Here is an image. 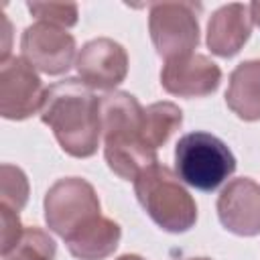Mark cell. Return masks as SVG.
Here are the masks:
<instances>
[{"label":"cell","mask_w":260,"mask_h":260,"mask_svg":"<svg viewBox=\"0 0 260 260\" xmlns=\"http://www.w3.org/2000/svg\"><path fill=\"white\" fill-rule=\"evenodd\" d=\"M41 120L69 156L87 158L98 152L102 138L100 100L79 77L61 79L47 89Z\"/></svg>","instance_id":"1"},{"label":"cell","mask_w":260,"mask_h":260,"mask_svg":"<svg viewBox=\"0 0 260 260\" xmlns=\"http://www.w3.org/2000/svg\"><path fill=\"white\" fill-rule=\"evenodd\" d=\"M104 158L114 175L134 181L156 165V150L144 138V108L128 91H108L100 98Z\"/></svg>","instance_id":"2"},{"label":"cell","mask_w":260,"mask_h":260,"mask_svg":"<svg viewBox=\"0 0 260 260\" xmlns=\"http://www.w3.org/2000/svg\"><path fill=\"white\" fill-rule=\"evenodd\" d=\"M134 193L146 215L169 234L189 232L197 221V203L175 171L152 165L134 179Z\"/></svg>","instance_id":"3"},{"label":"cell","mask_w":260,"mask_h":260,"mask_svg":"<svg viewBox=\"0 0 260 260\" xmlns=\"http://www.w3.org/2000/svg\"><path fill=\"white\" fill-rule=\"evenodd\" d=\"M236 171L230 146L209 132H187L175 146V173L179 179L203 193L221 187Z\"/></svg>","instance_id":"4"},{"label":"cell","mask_w":260,"mask_h":260,"mask_svg":"<svg viewBox=\"0 0 260 260\" xmlns=\"http://www.w3.org/2000/svg\"><path fill=\"white\" fill-rule=\"evenodd\" d=\"M43 209L49 230L63 240L102 215L100 197L93 185L81 177L55 181L45 193Z\"/></svg>","instance_id":"5"},{"label":"cell","mask_w":260,"mask_h":260,"mask_svg":"<svg viewBox=\"0 0 260 260\" xmlns=\"http://www.w3.org/2000/svg\"><path fill=\"white\" fill-rule=\"evenodd\" d=\"M197 2H154L148 10V32L156 55L165 61L191 55L199 45Z\"/></svg>","instance_id":"6"},{"label":"cell","mask_w":260,"mask_h":260,"mask_svg":"<svg viewBox=\"0 0 260 260\" xmlns=\"http://www.w3.org/2000/svg\"><path fill=\"white\" fill-rule=\"evenodd\" d=\"M47 98L37 69L22 57L0 63V114L6 120H26L41 112Z\"/></svg>","instance_id":"7"},{"label":"cell","mask_w":260,"mask_h":260,"mask_svg":"<svg viewBox=\"0 0 260 260\" xmlns=\"http://www.w3.org/2000/svg\"><path fill=\"white\" fill-rule=\"evenodd\" d=\"M22 59L47 75H63L75 57V39L67 28L41 22L26 26L20 37Z\"/></svg>","instance_id":"8"},{"label":"cell","mask_w":260,"mask_h":260,"mask_svg":"<svg viewBox=\"0 0 260 260\" xmlns=\"http://www.w3.org/2000/svg\"><path fill=\"white\" fill-rule=\"evenodd\" d=\"M75 69L79 79L91 89L114 91L128 75V53L114 39H91L79 49Z\"/></svg>","instance_id":"9"},{"label":"cell","mask_w":260,"mask_h":260,"mask_svg":"<svg viewBox=\"0 0 260 260\" xmlns=\"http://www.w3.org/2000/svg\"><path fill=\"white\" fill-rule=\"evenodd\" d=\"M221 69L207 55L191 53L187 57L165 61L160 85L167 93L179 98H203L219 87Z\"/></svg>","instance_id":"10"},{"label":"cell","mask_w":260,"mask_h":260,"mask_svg":"<svg viewBox=\"0 0 260 260\" xmlns=\"http://www.w3.org/2000/svg\"><path fill=\"white\" fill-rule=\"evenodd\" d=\"M221 225L242 238L260 234V185L250 177L232 179L217 197Z\"/></svg>","instance_id":"11"},{"label":"cell","mask_w":260,"mask_h":260,"mask_svg":"<svg viewBox=\"0 0 260 260\" xmlns=\"http://www.w3.org/2000/svg\"><path fill=\"white\" fill-rule=\"evenodd\" d=\"M250 4L232 2L219 6L207 22V47L213 55L230 59L240 53L252 32Z\"/></svg>","instance_id":"12"},{"label":"cell","mask_w":260,"mask_h":260,"mask_svg":"<svg viewBox=\"0 0 260 260\" xmlns=\"http://www.w3.org/2000/svg\"><path fill=\"white\" fill-rule=\"evenodd\" d=\"M122 238L120 225L106 217L100 215L91 223L83 225L69 238H65V246L69 254L77 260H104L114 254Z\"/></svg>","instance_id":"13"},{"label":"cell","mask_w":260,"mask_h":260,"mask_svg":"<svg viewBox=\"0 0 260 260\" xmlns=\"http://www.w3.org/2000/svg\"><path fill=\"white\" fill-rule=\"evenodd\" d=\"M225 104L244 122L260 120V59L242 61L230 73Z\"/></svg>","instance_id":"14"},{"label":"cell","mask_w":260,"mask_h":260,"mask_svg":"<svg viewBox=\"0 0 260 260\" xmlns=\"http://www.w3.org/2000/svg\"><path fill=\"white\" fill-rule=\"evenodd\" d=\"M183 110L173 102H154L144 108V138L158 150L181 128Z\"/></svg>","instance_id":"15"},{"label":"cell","mask_w":260,"mask_h":260,"mask_svg":"<svg viewBox=\"0 0 260 260\" xmlns=\"http://www.w3.org/2000/svg\"><path fill=\"white\" fill-rule=\"evenodd\" d=\"M57 244L41 228L28 225L22 230V236L14 248L2 256V260H55Z\"/></svg>","instance_id":"16"},{"label":"cell","mask_w":260,"mask_h":260,"mask_svg":"<svg viewBox=\"0 0 260 260\" xmlns=\"http://www.w3.org/2000/svg\"><path fill=\"white\" fill-rule=\"evenodd\" d=\"M0 205L14 211H20L28 201V179L22 169L10 162L0 167Z\"/></svg>","instance_id":"17"},{"label":"cell","mask_w":260,"mask_h":260,"mask_svg":"<svg viewBox=\"0 0 260 260\" xmlns=\"http://www.w3.org/2000/svg\"><path fill=\"white\" fill-rule=\"evenodd\" d=\"M28 12L41 22H49L61 28L77 24V4L67 2H28Z\"/></svg>","instance_id":"18"},{"label":"cell","mask_w":260,"mask_h":260,"mask_svg":"<svg viewBox=\"0 0 260 260\" xmlns=\"http://www.w3.org/2000/svg\"><path fill=\"white\" fill-rule=\"evenodd\" d=\"M0 219H2V256H4L18 242V238L22 236L24 225L20 223L18 211H14L10 207H4V205H0Z\"/></svg>","instance_id":"19"},{"label":"cell","mask_w":260,"mask_h":260,"mask_svg":"<svg viewBox=\"0 0 260 260\" xmlns=\"http://www.w3.org/2000/svg\"><path fill=\"white\" fill-rule=\"evenodd\" d=\"M0 24H2V30H0V32H2L4 41H6V47H4V49H2V53H0V63H2V61L10 59V57H8V53H10V39H12V32H10V30H12V24H10V20L6 18V14H4V12L0 14Z\"/></svg>","instance_id":"20"},{"label":"cell","mask_w":260,"mask_h":260,"mask_svg":"<svg viewBox=\"0 0 260 260\" xmlns=\"http://www.w3.org/2000/svg\"><path fill=\"white\" fill-rule=\"evenodd\" d=\"M250 14H252V22L260 28V0H256V2L250 4Z\"/></svg>","instance_id":"21"},{"label":"cell","mask_w":260,"mask_h":260,"mask_svg":"<svg viewBox=\"0 0 260 260\" xmlns=\"http://www.w3.org/2000/svg\"><path fill=\"white\" fill-rule=\"evenodd\" d=\"M116 260H144L142 256H136V254H122V256H118Z\"/></svg>","instance_id":"22"},{"label":"cell","mask_w":260,"mask_h":260,"mask_svg":"<svg viewBox=\"0 0 260 260\" xmlns=\"http://www.w3.org/2000/svg\"><path fill=\"white\" fill-rule=\"evenodd\" d=\"M183 260H211V258H207V256H197V258H183Z\"/></svg>","instance_id":"23"}]
</instances>
